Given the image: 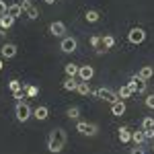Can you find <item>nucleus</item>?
<instances>
[{
  "label": "nucleus",
  "mask_w": 154,
  "mask_h": 154,
  "mask_svg": "<svg viewBox=\"0 0 154 154\" xmlns=\"http://www.w3.org/2000/svg\"><path fill=\"white\" fill-rule=\"evenodd\" d=\"M66 140H68V134H66V130H62V128H58V130H51L48 136V150L54 154H60L62 150H64V146H66Z\"/></svg>",
  "instance_id": "1"
},
{
  "label": "nucleus",
  "mask_w": 154,
  "mask_h": 154,
  "mask_svg": "<svg viewBox=\"0 0 154 154\" xmlns=\"http://www.w3.org/2000/svg\"><path fill=\"white\" fill-rule=\"evenodd\" d=\"M76 131L78 134H82V136H97V131H99V125L97 123H88V121H78L76 123Z\"/></svg>",
  "instance_id": "2"
},
{
  "label": "nucleus",
  "mask_w": 154,
  "mask_h": 154,
  "mask_svg": "<svg viewBox=\"0 0 154 154\" xmlns=\"http://www.w3.org/2000/svg\"><path fill=\"white\" fill-rule=\"evenodd\" d=\"M131 88V93H144L146 91V86H148V82L144 80L140 74H136V76H131L130 78V84H128Z\"/></svg>",
  "instance_id": "3"
},
{
  "label": "nucleus",
  "mask_w": 154,
  "mask_h": 154,
  "mask_svg": "<svg viewBox=\"0 0 154 154\" xmlns=\"http://www.w3.org/2000/svg\"><path fill=\"white\" fill-rule=\"evenodd\" d=\"M14 113H17V119L19 121H27V119L31 117V107L27 105V103H23V101H19L17 103V107H14Z\"/></svg>",
  "instance_id": "4"
},
{
  "label": "nucleus",
  "mask_w": 154,
  "mask_h": 154,
  "mask_svg": "<svg viewBox=\"0 0 154 154\" xmlns=\"http://www.w3.org/2000/svg\"><path fill=\"white\" fill-rule=\"evenodd\" d=\"M128 39H130V43L138 45V43H142L144 39H146V31H144V29H140V27H134L130 33H128Z\"/></svg>",
  "instance_id": "5"
},
{
  "label": "nucleus",
  "mask_w": 154,
  "mask_h": 154,
  "mask_svg": "<svg viewBox=\"0 0 154 154\" xmlns=\"http://www.w3.org/2000/svg\"><path fill=\"white\" fill-rule=\"evenodd\" d=\"M95 97H99V99H103V101H107V103H115L119 97L111 91V88H97L95 91Z\"/></svg>",
  "instance_id": "6"
},
{
  "label": "nucleus",
  "mask_w": 154,
  "mask_h": 154,
  "mask_svg": "<svg viewBox=\"0 0 154 154\" xmlns=\"http://www.w3.org/2000/svg\"><path fill=\"white\" fill-rule=\"evenodd\" d=\"M76 48H78V43H76V39H74V37H64V39H62L60 49H62L64 54H74Z\"/></svg>",
  "instance_id": "7"
},
{
  "label": "nucleus",
  "mask_w": 154,
  "mask_h": 154,
  "mask_svg": "<svg viewBox=\"0 0 154 154\" xmlns=\"http://www.w3.org/2000/svg\"><path fill=\"white\" fill-rule=\"evenodd\" d=\"M49 33L56 37H62L64 33H66V25L62 23V21H54V23L49 25Z\"/></svg>",
  "instance_id": "8"
},
{
  "label": "nucleus",
  "mask_w": 154,
  "mask_h": 154,
  "mask_svg": "<svg viewBox=\"0 0 154 154\" xmlns=\"http://www.w3.org/2000/svg\"><path fill=\"white\" fill-rule=\"evenodd\" d=\"M0 54H2V58H6V60H11L17 56V45L14 43H4L2 48H0Z\"/></svg>",
  "instance_id": "9"
},
{
  "label": "nucleus",
  "mask_w": 154,
  "mask_h": 154,
  "mask_svg": "<svg viewBox=\"0 0 154 154\" xmlns=\"http://www.w3.org/2000/svg\"><path fill=\"white\" fill-rule=\"evenodd\" d=\"M78 76H80V80H91L93 76H95V70H93V66H80L78 68Z\"/></svg>",
  "instance_id": "10"
},
{
  "label": "nucleus",
  "mask_w": 154,
  "mask_h": 154,
  "mask_svg": "<svg viewBox=\"0 0 154 154\" xmlns=\"http://www.w3.org/2000/svg\"><path fill=\"white\" fill-rule=\"evenodd\" d=\"M12 25H14V17H11V14H4V17H0V35H2L6 29H11Z\"/></svg>",
  "instance_id": "11"
},
{
  "label": "nucleus",
  "mask_w": 154,
  "mask_h": 154,
  "mask_svg": "<svg viewBox=\"0 0 154 154\" xmlns=\"http://www.w3.org/2000/svg\"><path fill=\"white\" fill-rule=\"evenodd\" d=\"M111 113H113V115H123V113H125V103H123L121 99H117L115 103H111Z\"/></svg>",
  "instance_id": "12"
},
{
  "label": "nucleus",
  "mask_w": 154,
  "mask_h": 154,
  "mask_svg": "<svg viewBox=\"0 0 154 154\" xmlns=\"http://www.w3.org/2000/svg\"><path fill=\"white\" fill-rule=\"evenodd\" d=\"M33 115H35V119L43 121V119H48V117H49V109H48L45 105H39L35 111H33Z\"/></svg>",
  "instance_id": "13"
},
{
  "label": "nucleus",
  "mask_w": 154,
  "mask_h": 154,
  "mask_svg": "<svg viewBox=\"0 0 154 154\" xmlns=\"http://www.w3.org/2000/svg\"><path fill=\"white\" fill-rule=\"evenodd\" d=\"M117 136H119V142H121V144L131 142V131L128 130V128H119V130H117Z\"/></svg>",
  "instance_id": "14"
},
{
  "label": "nucleus",
  "mask_w": 154,
  "mask_h": 154,
  "mask_svg": "<svg viewBox=\"0 0 154 154\" xmlns=\"http://www.w3.org/2000/svg\"><path fill=\"white\" fill-rule=\"evenodd\" d=\"M91 45L99 51V54H103V51H107L105 48H103V37H99V35H93L91 37Z\"/></svg>",
  "instance_id": "15"
},
{
  "label": "nucleus",
  "mask_w": 154,
  "mask_h": 154,
  "mask_svg": "<svg viewBox=\"0 0 154 154\" xmlns=\"http://www.w3.org/2000/svg\"><path fill=\"white\" fill-rule=\"evenodd\" d=\"M76 93H78V95H82V97L91 95V86H88V82H86V80H80L78 86H76Z\"/></svg>",
  "instance_id": "16"
},
{
  "label": "nucleus",
  "mask_w": 154,
  "mask_h": 154,
  "mask_svg": "<svg viewBox=\"0 0 154 154\" xmlns=\"http://www.w3.org/2000/svg\"><path fill=\"white\" fill-rule=\"evenodd\" d=\"M138 74L142 76L144 80H150V78H152V76H154V68H152V66H142Z\"/></svg>",
  "instance_id": "17"
},
{
  "label": "nucleus",
  "mask_w": 154,
  "mask_h": 154,
  "mask_svg": "<svg viewBox=\"0 0 154 154\" xmlns=\"http://www.w3.org/2000/svg\"><path fill=\"white\" fill-rule=\"evenodd\" d=\"M21 12H23V6H21V4H11L8 11H6V14H11V17L17 19V17H21Z\"/></svg>",
  "instance_id": "18"
},
{
  "label": "nucleus",
  "mask_w": 154,
  "mask_h": 154,
  "mask_svg": "<svg viewBox=\"0 0 154 154\" xmlns=\"http://www.w3.org/2000/svg\"><path fill=\"white\" fill-rule=\"evenodd\" d=\"M131 140H134V142L138 144V146H140V144H142V142H146V136H144V130L131 131Z\"/></svg>",
  "instance_id": "19"
},
{
  "label": "nucleus",
  "mask_w": 154,
  "mask_h": 154,
  "mask_svg": "<svg viewBox=\"0 0 154 154\" xmlns=\"http://www.w3.org/2000/svg\"><path fill=\"white\" fill-rule=\"evenodd\" d=\"M78 68H80V66H76V64H66V66H64V70H66V76L74 78V76L78 74Z\"/></svg>",
  "instance_id": "20"
},
{
  "label": "nucleus",
  "mask_w": 154,
  "mask_h": 154,
  "mask_svg": "<svg viewBox=\"0 0 154 154\" xmlns=\"http://www.w3.org/2000/svg\"><path fill=\"white\" fill-rule=\"evenodd\" d=\"M62 86H64V91H76L78 82H76L74 78H70V76H68V78H66V80L62 82Z\"/></svg>",
  "instance_id": "21"
},
{
  "label": "nucleus",
  "mask_w": 154,
  "mask_h": 154,
  "mask_svg": "<svg viewBox=\"0 0 154 154\" xmlns=\"http://www.w3.org/2000/svg\"><path fill=\"white\" fill-rule=\"evenodd\" d=\"M99 17H101V14H99L97 11H93V8H91V11H86V12H84V19H86L88 23H97V21H99Z\"/></svg>",
  "instance_id": "22"
},
{
  "label": "nucleus",
  "mask_w": 154,
  "mask_h": 154,
  "mask_svg": "<svg viewBox=\"0 0 154 154\" xmlns=\"http://www.w3.org/2000/svg\"><path fill=\"white\" fill-rule=\"evenodd\" d=\"M131 95H134V93H131V88L128 86V84H125V86H121V88L117 91V97H119V99H130Z\"/></svg>",
  "instance_id": "23"
},
{
  "label": "nucleus",
  "mask_w": 154,
  "mask_h": 154,
  "mask_svg": "<svg viewBox=\"0 0 154 154\" xmlns=\"http://www.w3.org/2000/svg\"><path fill=\"white\" fill-rule=\"evenodd\" d=\"M113 45H115V37H113V35H103V48L111 49Z\"/></svg>",
  "instance_id": "24"
},
{
  "label": "nucleus",
  "mask_w": 154,
  "mask_h": 154,
  "mask_svg": "<svg viewBox=\"0 0 154 154\" xmlns=\"http://www.w3.org/2000/svg\"><path fill=\"white\" fill-rule=\"evenodd\" d=\"M142 130H154V119L152 117H144L142 119Z\"/></svg>",
  "instance_id": "25"
},
{
  "label": "nucleus",
  "mask_w": 154,
  "mask_h": 154,
  "mask_svg": "<svg viewBox=\"0 0 154 154\" xmlns=\"http://www.w3.org/2000/svg\"><path fill=\"white\" fill-rule=\"evenodd\" d=\"M25 93H27V97H37L39 95V88L33 86V84H29V86H25Z\"/></svg>",
  "instance_id": "26"
},
{
  "label": "nucleus",
  "mask_w": 154,
  "mask_h": 154,
  "mask_svg": "<svg viewBox=\"0 0 154 154\" xmlns=\"http://www.w3.org/2000/svg\"><path fill=\"white\" fill-rule=\"evenodd\" d=\"M27 17H29V19H31V21H33V19H37V17H39V11H37L35 6H33V4H31V6H29V8H27Z\"/></svg>",
  "instance_id": "27"
},
{
  "label": "nucleus",
  "mask_w": 154,
  "mask_h": 154,
  "mask_svg": "<svg viewBox=\"0 0 154 154\" xmlns=\"http://www.w3.org/2000/svg\"><path fill=\"white\" fill-rule=\"evenodd\" d=\"M8 86H11L12 93H19V91H23V82H19V80H11V82H8Z\"/></svg>",
  "instance_id": "28"
},
{
  "label": "nucleus",
  "mask_w": 154,
  "mask_h": 154,
  "mask_svg": "<svg viewBox=\"0 0 154 154\" xmlns=\"http://www.w3.org/2000/svg\"><path fill=\"white\" fill-rule=\"evenodd\" d=\"M66 115H68L70 119H78V115H80V109H78V107H70Z\"/></svg>",
  "instance_id": "29"
},
{
  "label": "nucleus",
  "mask_w": 154,
  "mask_h": 154,
  "mask_svg": "<svg viewBox=\"0 0 154 154\" xmlns=\"http://www.w3.org/2000/svg\"><path fill=\"white\" fill-rule=\"evenodd\" d=\"M146 107H148V109H154V95L146 97Z\"/></svg>",
  "instance_id": "30"
},
{
  "label": "nucleus",
  "mask_w": 154,
  "mask_h": 154,
  "mask_svg": "<svg viewBox=\"0 0 154 154\" xmlns=\"http://www.w3.org/2000/svg\"><path fill=\"white\" fill-rule=\"evenodd\" d=\"M144 136L146 140H154V130H144Z\"/></svg>",
  "instance_id": "31"
},
{
  "label": "nucleus",
  "mask_w": 154,
  "mask_h": 154,
  "mask_svg": "<svg viewBox=\"0 0 154 154\" xmlns=\"http://www.w3.org/2000/svg\"><path fill=\"white\" fill-rule=\"evenodd\" d=\"M6 11H8V8H6V4L0 0V17H4V14H6Z\"/></svg>",
  "instance_id": "32"
},
{
  "label": "nucleus",
  "mask_w": 154,
  "mask_h": 154,
  "mask_svg": "<svg viewBox=\"0 0 154 154\" xmlns=\"http://www.w3.org/2000/svg\"><path fill=\"white\" fill-rule=\"evenodd\" d=\"M12 97L17 99V101H23L25 97H23V91H19V93H12Z\"/></svg>",
  "instance_id": "33"
},
{
  "label": "nucleus",
  "mask_w": 154,
  "mask_h": 154,
  "mask_svg": "<svg viewBox=\"0 0 154 154\" xmlns=\"http://www.w3.org/2000/svg\"><path fill=\"white\" fill-rule=\"evenodd\" d=\"M130 154H146V152H144L142 148H134V150H131V152H130Z\"/></svg>",
  "instance_id": "34"
},
{
  "label": "nucleus",
  "mask_w": 154,
  "mask_h": 154,
  "mask_svg": "<svg viewBox=\"0 0 154 154\" xmlns=\"http://www.w3.org/2000/svg\"><path fill=\"white\" fill-rule=\"evenodd\" d=\"M43 2H48V4H54V2H58V0H43Z\"/></svg>",
  "instance_id": "35"
},
{
  "label": "nucleus",
  "mask_w": 154,
  "mask_h": 154,
  "mask_svg": "<svg viewBox=\"0 0 154 154\" xmlns=\"http://www.w3.org/2000/svg\"><path fill=\"white\" fill-rule=\"evenodd\" d=\"M2 66H4V64H2V60H0V70H2Z\"/></svg>",
  "instance_id": "36"
}]
</instances>
